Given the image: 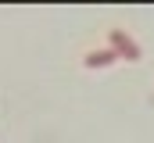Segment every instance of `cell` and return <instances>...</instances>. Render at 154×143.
<instances>
[{"instance_id":"1","label":"cell","mask_w":154,"mask_h":143,"mask_svg":"<svg viewBox=\"0 0 154 143\" xmlns=\"http://www.w3.org/2000/svg\"><path fill=\"white\" fill-rule=\"evenodd\" d=\"M108 47L115 50L118 57H125V61H143V50H140V43L133 39V36L125 32V29H108Z\"/></svg>"},{"instance_id":"2","label":"cell","mask_w":154,"mask_h":143,"mask_svg":"<svg viewBox=\"0 0 154 143\" xmlns=\"http://www.w3.org/2000/svg\"><path fill=\"white\" fill-rule=\"evenodd\" d=\"M115 61H118V54L108 47V43L82 50V65H86V68H108V65H115Z\"/></svg>"}]
</instances>
